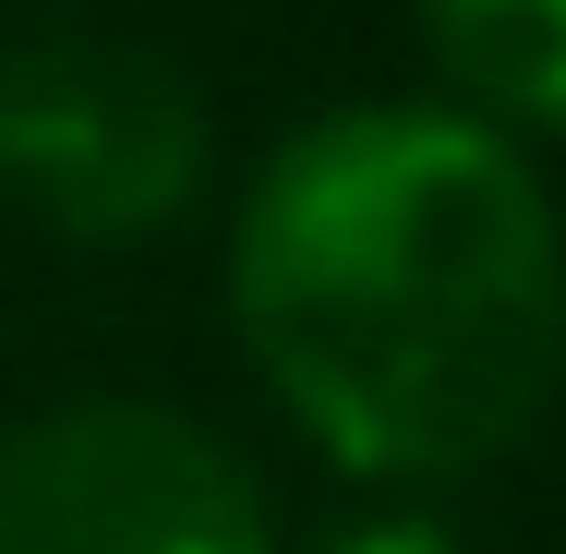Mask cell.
Returning a JSON list of instances; mask_svg holds the SVG:
<instances>
[{
	"mask_svg": "<svg viewBox=\"0 0 566 554\" xmlns=\"http://www.w3.org/2000/svg\"><path fill=\"white\" fill-rule=\"evenodd\" d=\"M229 326L361 482H458L566 362V229L470 109H326L229 218Z\"/></svg>",
	"mask_w": 566,
	"mask_h": 554,
	"instance_id": "cell-1",
	"label": "cell"
},
{
	"mask_svg": "<svg viewBox=\"0 0 566 554\" xmlns=\"http://www.w3.org/2000/svg\"><path fill=\"white\" fill-rule=\"evenodd\" d=\"M218 121L181 61L133 36H12L0 49V194L61 241H157L193 218Z\"/></svg>",
	"mask_w": 566,
	"mask_h": 554,
	"instance_id": "cell-2",
	"label": "cell"
},
{
	"mask_svg": "<svg viewBox=\"0 0 566 554\" xmlns=\"http://www.w3.org/2000/svg\"><path fill=\"white\" fill-rule=\"evenodd\" d=\"M0 554H265V482L193 410L73 398L0 435Z\"/></svg>",
	"mask_w": 566,
	"mask_h": 554,
	"instance_id": "cell-3",
	"label": "cell"
},
{
	"mask_svg": "<svg viewBox=\"0 0 566 554\" xmlns=\"http://www.w3.org/2000/svg\"><path fill=\"white\" fill-rule=\"evenodd\" d=\"M422 24L482 109L566 133V0H422Z\"/></svg>",
	"mask_w": 566,
	"mask_h": 554,
	"instance_id": "cell-4",
	"label": "cell"
},
{
	"mask_svg": "<svg viewBox=\"0 0 566 554\" xmlns=\"http://www.w3.org/2000/svg\"><path fill=\"white\" fill-rule=\"evenodd\" d=\"M314 554H470L447 519H422V506H374V519H338Z\"/></svg>",
	"mask_w": 566,
	"mask_h": 554,
	"instance_id": "cell-5",
	"label": "cell"
}]
</instances>
